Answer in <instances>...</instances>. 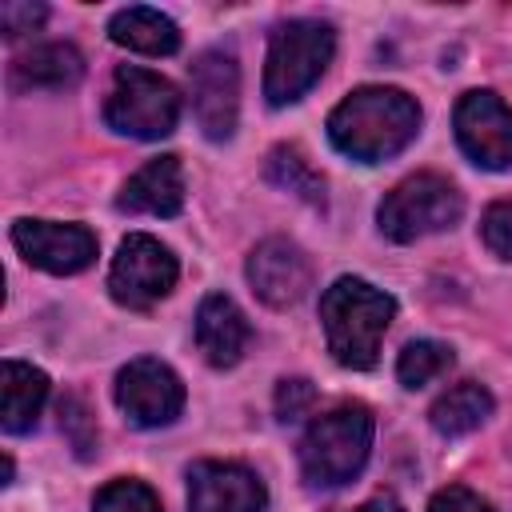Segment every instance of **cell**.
<instances>
[{
	"instance_id": "cell-16",
	"label": "cell",
	"mask_w": 512,
	"mask_h": 512,
	"mask_svg": "<svg viewBox=\"0 0 512 512\" xmlns=\"http://www.w3.org/2000/svg\"><path fill=\"white\" fill-rule=\"evenodd\" d=\"M108 36H112V44H120L128 52H144V56H172L180 48L176 20H168L164 12L144 8V4H132V8L112 12Z\"/></svg>"
},
{
	"instance_id": "cell-1",
	"label": "cell",
	"mask_w": 512,
	"mask_h": 512,
	"mask_svg": "<svg viewBox=\"0 0 512 512\" xmlns=\"http://www.w3.org/2000/svg\"><path fill=\"white\" fill-rule=\"evenodd\" d=\"M420 132V104L404 88L368 84L348 92L328 116V140L336 152L360 164H380L404 152Z\"/></svg>"
},
{
	"instance_id": "cell-18",
	"label": "cell",
	"mask_w": 512,
	"mask_h": 512,
	"mask_svg": "<svg viewBox=\"0 0 512 512\" xmlns=\"http://www.w3.org/2000/svg\"><path fill=\"white\" fill-rule=\"evenodd\" d=\"M4 432H28L48 400V376L24 360H4Z\"/></svg>"
},
{
	"instance_id": "cell-11",
	"label": "cell",
	"mask_w": 512,
	"mask_h": 512,
	"mask_svg": "<svg viewBox=\"0 0 512 512\" xmlns=\"http://www.w3.org/2000/svg\"><path fill=\"white\" fill-rule=\"evenodd\" d=\"M12 244L16 252L52 276H72L84 272L96 260V236L84 224H56V220H16L12 224Z\"/></svg>"
},
{
	"instance_id": "cell-3",
	"label": "cell",
	"mask_w": 512,
	"mask_h": 512,
	"mask_svg": "<svg viewBox=\"0 0 512 512\" xmlns=\"http://www.w3.org/2000/svg\"><path fill=\"white\" fill-rule=\"evenodd\" d=\"M372 412L364 404H340L308 424L300 436V476L308 488H340L368 464Z\"/></svg>"
},
{
	"instance_id": "cell-10",
	"label": "cell",
	"mask_w": 512,
	"mask_h": 512,
	"mask_svg": "<svg viewBox=\"0 0 512 512\" xmlns=\"http://www.w3.org/2000/svg\"><path fill=\"white\" fill-rule=\"evenodd\" d=\"M188 92L196 124L208 140H228L240 116V68L224 48H204L188 68Z\"/></svg>"
},
{
	"instance_id": "cell-21",
	"label": "cell",
	"mask_w": 512,
	"mask_h": 512,
	"mask_svg": "<svg viewBox=\"0 0 512 512\" xmlns=\"http://www.w3.org/2000/svg\"><path fill=\"white\" fill-rule=\"evenodd\" d=\"M452 360L456 356H452V348L444 340H412L396 356V380L404 388H424L436 376H444L452 368Z\"/></svg>"
},
{
	"instance_id": "cell-25",
	"label": "cell",
	"mask_w": 512,
	"mask_h": 512,
	"mask_svg": "<svg viewBox=\"0 0 512 512\" xmlns=\"http://www.w3.org/2000/svg\"><path fill=\"white\" fill-rule=\"evenodd\" d=\"M44 16H48V8L44 4H32V0H8V4H0V28H4L8 40H20V36L36 32L44 24Z\"/></svg>"
},
{
	"instance_id": "cell-13",
	"label": "cell",
	"mask_w": 512,
	"mask_h": 512,
	"mask_svg": "<svg viewBox=\"0 0 512 512\" xmlns=\"http://www.w3.org/2000/svg\"><path fill=\"white\" fill-rule=\"evenodd\" d=\"M260 476L232 460H200L188 468V512H264Z\"/></svg>"
},
{
	"instance_id": "cell-22",
	"label": "cell",
	"mask_w": 512,
	"mask_h": 512,
	"mask_svg": "<svg viewBox=\"0 0 512 512\" xmlns=\"http://www.w3.org/2000/svg\"><path fill=\"white\" fill-rule=\"evenodd\" d=\"M92 512H164V508H160V496L144 480L120 476V480H108L96 492Z\"/></svg>"
},
{
	"instance_id": "cell-20",
	"label": "cell",
	"mask_w": 512,
	"mask_h": 512,
	"mask_svg": "<svg viewBox=\"0 0 512 512\" xmlns=\"http://www.w3.org/2000/svg\"><path fill=\"white\" fill-rule=\"evenodd\" d=\"M264 176H268V184H276V188L300 196V200L312 204V208L324 204V176L312 168V160H308L296 144H276V148L268 152V160H264Z\"/></svg>"
},
{
	"instance_id": "cell-23",
	"label": "cell",
	"mask_w": 512,
	"mask_h": 512,
	"mask_svg": "<svg viewBox=\"0 0 512 512\" xmlns=\"http://www.w3.org/2000/svg\"><path fill=\"white\" fill-rule=\"evenodd\" d=\"M480 236L484 244L500 256V260H512V200H496L484 208L480 216Z\"/></svg>"
},
{
	"instance_id": "cell-9",
	"label": "cell",
	"mask_w": 512,
	"mask_h": 512,
	"mask_svg": "<svg viewBox=\"0 0 512 512\" xmlns=\"http://www.w3.org/2000/svg\"><path fill=\"white\" fill-rule=\"evenodd\" d=\"M452 124H456V144L472 164L488 172L512 168V108L496 92L488 88L464 92L456 100Z\"/></svg>"
},
{
	"instance_id": "cell-26",
	"label": "cell",
	"mask_w": 512,
	"mask_h": 512,
	"mask_svg": "<svg viewBox=\"0 0 512 512\" xmlns=\"http://www.w3.org/2000/svg\"><path fill=\"white\" fill-rule=\"evenodd\" d=\"M60 428L68 432V440L76 444V452L88 460L92 448H96V432H92L88 412H84V404H80L76 396H64V400H60Z\"/></svg>"
},
{
	"instance_id": "cell-14",
	"label": "cell",
	"mask_w": 512,
	"mask_h": 512,
	"mask_svg": "<svg viewBox=\"0 0 512 512\" xmlns=\"http://www.w3.org/2000/svg\"><path fill=\"white\" fill-rule=\"evenodd\" d=\"M248 340H252V328H248V320H244V312L236 308L232 296L212 292V296L200 300V308H196V348L212 368L240 364Z\"/></svg>"
},
{
	"instance_id": "cell-6",
	"label": "cell",
	"mask_w": 512,
	"mask_h": 512,
	"mask_svg": "<svg viewBox=\"0 0 512 512\" xmlns=\"http://www.w3.org/2000/svg\"><path fill=\"white\" fill-rule=\"evenodd\" d=\"M464 200L456 192V184L440 172H416L408 180H400L376 208V224L388 240L396 244H412L420 236L444 232L460 220Z\"/></svg>"
},
{
	"instance_id": "cell-4",
	"label": "cell",
	"mask_w": 512,
	"mask_h": 512,
	"mask_svg": "<svg viewBox=\"0 0 512 512\" xmlns=\"http://www.w3.org/2000/svg\"><path fill=\"white\" fill-rule=\"evenodd\" d=\"M336 52V32L324 20L292 16L272 28L268 60H264V96L272 108L296 104L328 68Z\"/></svg>"
},
{
	"instance_id": "cell-12",
	"label": "cell",
	"mask_w": 512,
	"mask_h": 512,
	"mask_svg": "<svg viewBox=\"0 0 512 512\" xmlns=\"http://www.w3.org/2000/svg\"><path fill=\"white\" fill-rule=\"evenodd\" d=\"M248 284L268 308H292L312 288V264L300 244L284 236H268L248 256Z\"/></svg>"
},
{
	"instance_id": "cell-27",
	"label": "cell",
	"mask_w": 512,
	"mask_h": 512,
	"mask_svg": "<svg viewBox=\"0 0 512 512\" xmlns=\"http://www.w3.org/2000/svg\"><path fill=\"white\" fill-rule=\"evenodd\" d=\"M428 512H492V504L464 484H448L428 500Z\"/></svg>"
},
{
	"instance_id": "cell-7",
	"label": "cell",
	"mask_w": 512,
	"mask_h": 512,
	"mask_svg": "<svg viewBox=\"0 0 512 512\" xmlns=\"http://www.w3.org/2000/svg\"><path fill=\"white\" fill-rule=\"evenodd\" d=\"M176 276H180L176 256L156 236L132 232L116 248V260H112V272H108V292H112L116 304L144 312L176 288Z\"/></svg>"
},
{
	"instance_id": "cell-17",
	"label": "cell",
	"mask_w": 512,
	"mask_h": 512,
	"mask_svg": "<svg viewBox=\"0 0 512 512\" xmlns=\"http://www.w3.org/2000/svg\"><path fill=\"white\" fill-rule=\"evenodd\" d=\"M84 76V56L64 44V40H48L28 48L24 56L12 60V84L16 88H72Z\"/></svg>"
},
{
	"instance_id": "cell-24",
	"label": "cell",
	"mask_w": 512,
	"mask_h": 512,
	"mask_svg": "<svg viewBox=\"0 0 512 512\" xmlns=\"http://www.w3.org/2000/svg\"><path fill=\"white\" fill-rule=\"evenodd\" d=\"M312 404H316V388H312V380H304V376L280 380V388H276V420L292 424V420L308 416Z\"/></svg>"
},
{
	"instance_id": "cell-5",
	"label": "cell",
	"mask_w": 512,
	"mask_h": 512,
	"mask_svg": "<svg viewBox=\"0 0 512 512\" xmlns=\"http://www.w3.org/2000/svg\"><path fill=\"white\" fill-rule=\"evenodd\" d=\"M104 120L120 136L160 140L180 120V92L160 72L120 64L112 72V88H108V100H104Z\"/></svg>"
},
{
	"instance_id": "cell-19",
	"label": "cell",
	"mask_w": 512,
	"mask_h": 512,
	"mask_svg": "<svg viewBox=\"0 0 512 512\" xmlns=\"http://www.w3.org/2000/svg\"><path fill=\"white\" fill-rule=\"evenodd\" d=\"M492 408H496V400H492V392L484 388V384H476V380H460V384H452L432 408H428V420H432V428L440 432V436H468V432H476L488 416H492Z\"/></svg>"
},
{
	"instance_id": "cell-8",
	"label": "cell",
	"mask_w": 512,
	"mask_h": 512,
	"mask_svg": "<svg viewBox=\"0 0 512 512\" xmlns=\"http://www.w3.org/2000/svg\"><path fill=\"white\" fill-rule=\"evenodd\" d=\"M116 408L136 428H164L184 408V384L164 360L136 356L116 372Z\"/></svg>"
},
{
	"instance_id": "cell-15",
	"label": "cell",
	"mask_w": 512,
	"mask_h": 512,
	"mask_svg": "<svg viewBox=\"0 0 512 512\" xmlns=\"http://www.w3.org/2000/svg\"><path fill=\"white\" fill-rule=\"evenodd\" d=\"M116 208L132 216H176L184 208L180 156H156L140 172H132L116 196Z\"/></svg>"
},
{
	"instance_id": "cell-2",
	"label": "cell",
	"mask_w": 512,
	"mask_h": 512,
	"mask_svg": "<svg viewBox=\"0 0 512 512\" xmlns=\"http://www.w3.org/2000/svg\"><path fill=\"white\" fill-rule=\"evenodd\" d=\"M396 316V300L360 276H340L320 296V324L336 364L364 372L380 356V340Z\"/></svg>"
},
{
	"instance_id": "cell-28",
	"label": "cell",
	"mask_w": 512,
	"mask_h": 512,
	"mask_svg": "<svg viewBox=\"0 0 512 512\" xmlns=\"http://www.w3.org/2000/svg\"><path fill=\"white\" fill-rule=\"evenodd\" d=\"M356 512H404V504L392 496V492H380V496H372V500H364Z\"/></svg>"
}]
</instances>
